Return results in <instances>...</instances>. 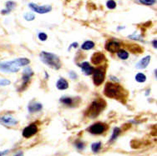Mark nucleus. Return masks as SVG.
I'll list each match as a JSON object with an SVG mask.
<instances>
[{"label": "nucleus", "mask_w": 157, "mask_h": 156, "mask_svg": "<svg viewBox=\"0 0 157 156\" xmlns=\"http://www.w3.org/2000/svg\"><path fill=\"white\" fill-rule=\"evenodd\" d=\"M57 89L59 90H64V89H67L69 88V83L66 79H64L63 78H60L56 84Z\"/></svg>", "instance_id": "obj_16"}, {"label": "nucleus", "mask_w": 157, "mask_h": 156, "mask_svg": "<svg viewBox=\"0 0 157 156\" xmlns=\"http://www.w3.org/2000/svg\"><path fill=\"white\" fill-rule=\"evenodd\" d=\"M69 77L71 78L72 79H77V74L75 72L70 71L69 72Z\"/></svg>", "instance_id": "obj_30"}, {"label": "nucleus", "mask_w": 157, "mask_h": 156, "mask_svg": "<svg viewBox=\"0 0 157 156\" xmlns=\"http://www.w3.org/2000/svg\"><path fill=\"white\" fill-rule=\"evenodd\" d=\"M14 156H23V153L22 151L18 152V153H17V154H16Z\"/></svg>", "instance_id": "obj_32"}, {"label": "nucleus", "mask_w": 157, "mask_h": 156, "mask_svg": "<svg viewBox=\"0 0 157 156\" xmlns=\"http://www.w3.org/2000/svg\"><path fill=\"white\" fill-rule=\"evenodd\" d=\"M120 47V44L115 41H109L106 43V45H105V49H107L109 52H112V53L118 51Z\"/></svg>", "instance_id": "obj_12"}, {"label": "nucleus", "mask_w": 157, "mask_h": 156, "mask_svg": "<svg viewBox=\"0 0 157 156\" xmlns=\"http://www.w3.org/2000/svg\"><path fill=\"white\" fill-rule=\"evenodd\" d=\"M28 109L29 113H36V112L40 111L41 109H43V105L41 104L40 103L31 102L28 104Z\"/></svg>", "instance_id": "obj_15"}, {"label": "nucleus", "mask_w": 157, "mask_h": 156, "mask_svg": "<svg viewBox=\"0 0 157 156\" xmlns=\"http://www.w3.org/2000/svg\"><path fill=\"white\" fill-rule=\"evenodd\" d=\"M106 6H107L108 9H114L116 8V3L114 0H109L106 3Z\"/></svg>", "instance_id": "obj_24"}, {"label": "nucleus", "mask_w": 157, "mask_h": 156, "mask_svg": "<svg viewBox=\"0 0 157 156\" xmlns=\"http://www.w3.org/2000/svg\"><path fill=\"white\" fill-rule=\"evenodd\" d=\"M74 144H75V147H76L79 150H82V149H84L85 147V144L82 142V141H76Z\"/></svg>", "instance_id": "obj_27"}, {"label": "nucleus", "mask_w": 157, "mask_h": 156, "mask_svg": "<svg viewBox=\"0 0 157 156\" xmlns=\"http://www.w3.org/2000/svg\"><path fill=\"white\" fill-rule=\"evenodd\" d=\"M10 85V81L8 79H0V86H7Z\"/></svg>", "instance_id": "obj_29"}, {"label": "nucleus", "mask_w": 157, "mask_h": 156, "mask_svg": "<svg viewBox=\"0 0 157 156\" xmlns=\"http://www.w3.org/2000/svg\"><path fill=\"white\" fill-rule=\"evenodd\" d=\"M39 40L41 41H45L48 39V36H47V34H45V33H39Z\"/></svg>", "instance_id": "obj_28"}, {"label": "nucleus", "mask_w": 157, "mask_h": 156, "mask_svg": "<svg viewBox=\"0 0 157 156\" xmlns=\"http://www.w3.org/2000/svg\"><path fill=\"white\" fill-rule=\"evenodd\" d=\"M15 6H16V4L14 3V2H12V1H9V2H7L6 3V9H4V10H2V14H9L13 9L15 8Z\"/></svg>", "instance_id": "obj_17"}, {"label": "nucleus", "mask_w": 157, "mask_h": 156, "mask_svg": "<svg viewBox=\"0 0 157 156\" xmlns=\"http://www.w3.org/2000/svg\"><path fill=\"white\" fill-rule=\"evenodd\" d=\"M0 124L5 126H14L18 124V120H16L12 116H2L0 117Z\"/></svg>", "instance_id": "obj_9"}, {"label": "nucleus", "mask_w": 157, "mask_h": 156, "mask_svg": "<svg viewBox=\"0 0 157 156\" xmlns=\"http://www.w3.org/2000/svg\"><path fill=\"white\" fill-rule=\"evenodd\" d=\"M94 47V43L92 41H86L85 42L82 46H81V49L83 50H89V49H93Z\"/></svg>", "instance_id": "obj_19"}, {"label": "nucleus", "mask_w": 157, "mask_h": 156, "mask_svg": "<svg viewBox=\"0 0 157 156\" xmlns=\"http://www.w3.org/2000/svg\"><path fill=\"white\" fill-rule=\"evenodd\" d=\"M72 47L77 48V47H78V44H77V43H74V44H72L70 45V47H69V49H70V48H72Z\"/></svg>", "instance_id": "obj_31"}, {"label": "nucleus", "mask_w": 157, "mask_h": 156, "mask_svg": "<svg viewBox=\"0 0 157 156\" xmlns=\"http://www.w3.org/2000/svg\"><path fill=\"white\" fill-rule=\"evenodd\" d=\"M40 59L42 62L46 64L48 67L51 68L53 69L58 70L61 68V62L60 59L56 54L49 53V52H41Z\"/></svg>", "instance_id": "obj_3"}, {"label": "nucleus", "mask_w": 157, "mask_h": 156, "mask_svg": "<svg viewBox=\"0 0 157 156\" xmlns=\"http://www.w3.org/2000/svg\"><path fill=\"white\" fill-rule=\"evenodd\" d=\"M105 59V56L104 54H102V53H94L91 58V62L93 64H95V65H98L99 63H103Z\"/></svg>", "instance_id": "obj_11"}, {"label": "nucleus", "mask_w": 157, "mask_h": 156, "mask_svg": "<svg viewBox=\"0 0 157 156\" xmlns=\"http://www.w3.org/2000/svg\"><path fill=\"white\" fill-rule=\"evenodd\" d=\"M100 149H101V143L100 142L94 143L91 145V149L94 153H98L100 150Z\"/></svg>", "instance_id": "obj_21"}, {"label": "nucleus", "mask_w": 157, "mask_h": 156, "mask_svg": "<svg viewBox=\"0 0 157 156\" xmlns=\"http://www.w3.org/2000/svg\"><path fill=\"white\" fill-rule=\"evenodd\" d=\"M28 7L36 13L40 14H47V13H50V11L52 10V7L50 5H43V6H39V5H37L35 4H29Z\"/></svg>", "instance_id": "obj_7"}, {"label": "nucleus", "mask_w": 157, "mask_h": 156, "mask_svg": "<svg viewBox=\"0 0 157 156\" xmlns=\"http://www.w3.org/2000/svg\"><path fill=\"white\" fill-rule=\"evenodd\" d=\"M150 62V55H147V56H145V58H142V59L136 64L135 67H136V69H145V68L148 66Z\"/></svg>", "instance_id": "obj_14"}, {"label": "nucleus", "mask_w": 157, "mask_h": 156, "mask_svg": "<svg viewBox=\"0 0 157 156\" xmlns=\"http://www.w3.org/2000/svg\"><path fill=\"white\" fill-rule=\"evenodd\" d=\"M29 59L26 58H20L12 61L0 63V70L7 73H16L19 70L20 67L25 66L29 63Z\"/></svg>", "instance_id": "obj_2"}, {"label": "nucleus", "mask_w": 157, "mask_h": 156, "mask_svg": "<svg viewBox=\"0 0 157 156\" xmlns=\"http://www.w3.org/2000/svg\"><path fill=\"white\" fill-rule=\"evenodd\" d=\"M104 108H105L104 100H103L102 98L95 99L90 104L89 108L87 109L85 115L89 118H91V119H94L99 115Z\"/></svg>", "instance_id": "obj_4"}, {"label": "nucleus", "mask_w": 157, "mask_h": 156, "mask_svg": "<svg viewBox=\"0 0 157 156\" xmlns=\"http://www.w3.org/2000/svg\"><path fill=\"white\" fill-rule=\"evenodd\" d=\"M23 17L25 18V20H27V21H32V20H34V19L35 18L34 14H31V13H27V14H25Z\"/></svg>", "instance_id": "obj_26"}, {"label": "nucleus", "mask_w": 157, "mask_h": 156, "mask_svg": "<svg viewBox=\"0 0 157 156\" xmlns=\"http://www.w3.org/2000/svg\"><path fill=\"white\" fill-rule=\"evenodd\" d=\"M117 56L120 59H123V60H126L127 58H129V53L126 52V50H118L117 51Z\"/></svg>", "instance_id": "obj_18"}, {"label": "nucleus", "mask_w": 157, "mask_h": 156, "mask_svg": "<svg viewBox=\"0 0 157 156\" xmlns=\"http://www.w3.org/2000/svg\"><path fill=\"white\" fill-rule=\"evenodd\" d=\"M33 71L30 68H27L23 70V83H22V86H21V89H24V85H27L29 81H30V79H31L32 75H33Z\"/></svg>", "instance_id": "obj_10"}, {"label": "nucleus", "mask_w": 157, "mask_h": 156, "mask_svg": "<svg viewBox=\"0 0 157 156\" xmlns=\"http://www.w3.org/2000/svg\"><path fill=\"white\" fill-rule=\"evenodd\" d=\"M105 78V69L104 67H99L93 71V81L96 86L100 85Z\"/></svg>", "instance_id": "obj_5"}, {"label": "nucleus", "mask_w": 157, "mask_h": 156, "mask_svg": "<svg viewBox=\"0 0 157 156\" xmlns=\"http://www.w3.org/2000/svg\"><path fill=\"white\" fill-rule=\"evenodd\" d=\"M135 80L139 82V83H144L145 81L146 80V76L143 74H141V73L137 74L135 75Z\"/></svg>", "instance_id": "obj_23"}, {"label": "nucleus", "mask_w": 157, "mask_h": 156, "mask_svg": "<svg viewBox=\"0 0 157 156\" xmlns=\"http://www.w3.org/2000/svg\"><path fill=\"white\" fill-rule=\"evenodd\" d=\"M108 129V126L103 123H96L91 125L88 129V131L93 134H101Z\"/></svg>", "instance_id": "obj_6"}, {"label": "nucleus", "mask_w": 157, "mask_h": 156, "mask_svg": "<svg viewBox=\"0 0 157 156\" xmlns=\"http://www.w3.org/2000/svg\"><path fill=\"white\" fill-rule=\"evenodd\" d=\"M139 2L144 5H149L150 6V5L155 4L156 0H139Z\"/></svg>", "instance_id": "obj_25"}, {"label": "nucleus", "mask_w": 157, "mask_h": 156, "mask_svg": "<svg viewBox=\"0 0 157 156\" xmlns=\"http://www.w3.org/2000/svg\"><path fill=\"white\" fill-rule=\"evenodd\" d=\"M79 66L81 68L82 72H83L84 74H85V75H90L91 74H93L94 69H93V68L90 66V64L88 62H84L82 63H80Z\"/></svg>", "instance_id": "obj_13"}, {"label": "nucleus", "mask_w": 157, "mask_h": 156, "mask_svg": "<svg viewBox=\"0 0 157 156\" xmlns=\"http://www.w3.org/2000/svg\"><path fill=\"white\" fill-rule=\"evenodd\" d=\"M38 132V126L35 124H31L23 130V136L24 138H30Z\"/></svg>", "instance_id": "obj_8"}, {"label": "nucleus", "mask_w": 157, "mask_h": 156, "mask_svg": "<svg viewBox=\"0 0 157 156\" xmlns=\"http://www.w3.org/2000/svg\"><path fill=\"white\" fill-rule=\"evenodd\" d=\"M120 133V129H119V128H115L114 130H113V134L111 135V137H110V141L111 142V141H114L115 139H116L118 138V136H119V134Z\"/></svg>", "instance_id": "obj_20"}, {"label": "nucleus", "mask_w": 157, "mask_h": 156, "mask_svg": "<svg viewBox=\"0 0 157 156\" xmlns=\"http://www.w3.org/2000/svg\"><path fill=\"white\" fill-rule=\"evenodd\" d=\"M153 47H154L155 49H156V40L153 41Z\"/></svg>", "instance_id": "obj_33"}, {"label": "nucleus", "mask_w": 157, "mask_h": 156, "mask_svg": "<svg viewBox=\"0 0 157 156\" xmlns=\"http://www.w3.org/2000/svg\"><path fill=\"white\" fill-rule=\"evenodd\" d=\"M104 94L108 98H115L122 103H126V99L127 98L126 90L120 85L115 83H107L104 89Z\"/></svg>", "instance_id": "obj_1"}, {"label": "nucleus", "mask_w": 157, "mask_h": 156, "mask_svg": "<svg viewBox=\"0 0 157 156\" xmlns=\"http://www.w3.org/2000/svg\"><path fill=\"white\" fill-rule=\"evenodd\" d=\"M60 102L64 104H66V105H71L73 104V98H69V97H62L60 98Z\"/></svg>", "instance_id": "obj_22"}]
</instances>
